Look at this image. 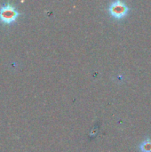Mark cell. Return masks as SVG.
<instances>
[{"label": "cell", "mask_w": 151, "mask_h": 152, "mask_svg": "<svg viewBox=\"0 0 151 152\" xmlns=\"http://www.w3.org/2000/svg\"><path fill=\"white\" fill-rule=\"evenodd\" d=\"M20 16L17 9L11 4H5L0 7V21L4 24L13 23Z\"/></svg>", "instance_id": "6da1fadb"}, {"label": "cell", "mask_w": 151, "mask_h": 152, "mask_svg": "<svg viewBox=\"0 0 151 152\" xmlns=\"http://www.w3.org/2000/svg\"><path fill=\"white\" fill-rule=\"evenodd\" d=\"M129 8L127 4L123 1H114L109 6V12L110 15L116 19H122L128 13Z\"/></svg>", "instance_id": "7a4b0ae2"}, {"label": "cell", "mask_w": 151, "mask_h": 152, "mask_svg": "<svg viewBox=\"0 0 151 152\" xmlns=\"http://www.w3.org/2000/svg\"><path fill=\"white\" fill-rule=\"evenodd\" d=\"M140 151L142 152H151V139L148 138L140 144Z\"/></svg>", "instance_id": "3957f363"}]
</instances>
